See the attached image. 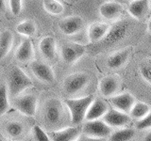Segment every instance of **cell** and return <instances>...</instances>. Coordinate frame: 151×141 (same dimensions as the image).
<instances>
[{"label": "cell", "instance_id": "cell-33", "mask_svg": "<svg viewBox=\"0 0 151 141\" xmlns=\"http://www.w3.org/2000/svg\"><path fill=\"white\" fill-rule=\"evenodd\" d=\"M78 141H106L105 138H94V137H89V136H86V137L83 138H78Z\"/></svg>", "mask_w": 151, "mask_h": 141}, {"label": "cell", "instance_id": "cell-35", "mask_svg": "<svg viewBox=\"0 0 151 141\" xmlns=\"http://www.w3.org/2000/svg\"><path fill=\"white\" fill-rule=\"evenodd\" d=\"M144 141H151V131L148 132V133L145 135V138H144Z\"/></svg>", "mask_w": 151, "mask_h": 141}, {"label": "cell", "instance_id": "cell-18", "mask_svg": "<svg viewBox=\"0 0 151 141\" xmlns=\"http://www.w3.org/2000/svg\"><path fill=\"white\" fill-rule=\"evenodd\" d=\"M15 58L19 62L27 63L34 58V49L32 41L29 39L24 40L15 52Z\"/></svg>", "mask_w": 151, "mask_h": 141}, {"label": "cell", "instance_id": "cell-34", "mask_svg": "<svg viewBox=\"0 0 151 141\" xmlns=\"http://www.w3.org/2000/svg\"><path fill=\"white\" fill-rule=\"evenodd\" d=\"M6 11V2L5 0H0V12Z\"/></svg>", "mask_w": 151, "mask_h": 141}, {"label": "cell", "instance_id": "cell-21", "mask_svg": "<svg viewBox=\"0 0 151 141\" xmlns=\"http://www.w3.org/2000/svg\"><path fill=\"white\" fill-rule=\"evenodd\" d=\"M110 25H108L106 23H93L90 26L88 29V38L90 42L92 43H96V42L100 41L104 36L106 35Z\"/></svg>", "mask_w": 151, "mask_h": 141}, {"label": "cell", "instance_id": "cell-6", "mask_svg": "<svg viewBox=\"0 0 151 141\" xmlns=\"http://www.w3.org/2000/svg\"><path fill=\"white\" fill-rule=\"evenodd\" d=\"M82 133L89 137L106 138L112 133L111 126L99 120H87L82 127Z\"/></svg>", "mask_w": 151, "mask_h": 141}, {"label": "cell", "instance_id": "cell-7", "mask_svg": "<svg viewBox=\"0 0 151 141\" xmlns=\"http://www.w3.org/2000/svg\"><path fill=\"white\" fill-rule=\"evenodd\" d=\"M86 53V47L76 42H67L60 47V56L67 65H73Z\"/></svg>", "mask_w": 151, "mask_h": 141}, {"label": "cell", "instance_id": "cell-28", "mask_svg": "<svg viewBox=\"0 0 151 141\" xmlns=\"http://www.w3.org/2000/svg\"><path fill=\"white\" fill-rule=\"evenodd\" d=\"M9 92L7 85L0 86V117L5 115L9 109Z\"/></svg>", "mask_w": 151, "mask_h": 141}, {"label": "cell", "instance_id": "cell-31", "mask_svg": "<svg viewBox=\"0 0 151 141\" xmlns=\"http://www.w3.org/2000/svg\"><path fill=\"white\" fill-rule=\"evenodd\" d=\"M136 128L139 129V130L151 128V110L149 111L148 114L144 118V119H142L140 120H137Z\"/></svg>", "mask_w": 151, "mask_h": 141}, {"label": "cell", "instance_id": "cell-13", "mask_svg": "<svg viewBox=\"0 0 151 141\" xmlns=\"http://www.w3.org/2000/svg\"><path fill=\"white\" fill-rule=\"evenodd\" d=\"M120 88V81L114 75L103 77L99 83V90L103 97L111 98L115 95Z\"/></svg>", "mask_w": 151, "mask_h": 141}, {"label": "cell", "instance_id": "cell-25", "mask_svg": "<svg viewBox=\"0 0 151 141\" xmlns=\"http://www.w3.org/2000/svg\"><path fill=\"white\" fill-rule=\"evenodd\" d=\"M136 131L133 128H124L117 130L110 135L109 141H130L135 135Z\"/></svg>", "mask_w": 151, "mask_h": 141}, {"label": "cell", "instance_id": "cell-8", "mask_svg": "<svg viewBox=\"0 0 151 141\" xmlns=\"http://www.w3.org/2000/svg\"><path fill=\"white\" fill-rule=\"evenodd\" d=\"M38 99L33 94H26L23 96H17L13 100V106L27 117H33L36 114Z\"/></svg>", "mask_w": 151, "mask_h": 141}, {"label": "cell", "instance_id": "cell-36", "mask_svg": "<svg viewBox=\"0 0 151 141\" xmlns=\"http://www.w3.org/2000/svg\"><path fill=\"white\" fill-rule=\"evenodd\" d=\"M147 30H148V33L151 35V19H150L148 24H147Z\"/></svg>", "mask_w": 151, "mask_h": 141}, {"label": "cell", "instance_id": "cell-10", "mask_svg": "<svg viewBox=\"0 0 151 141\" xmlns=\"http://www.w3.org/2000/svg\"><path fill=\"white\" fill-rule=\"evenodd\" d=\"M30 69L33 74L40 81L46 84H51L55 82V73L52 68L47 63L39 60H34L31 62Z\"/></svg>", "mask_w": 151, "mask_h": 141}, {"label": "cell", "instance_id": "cell-2", "mask_svg": "<svg viewBox=\"0 0 151 141\" xmlns=\"http://www.w3.org/2000/svg\"><path fill=\"white\" fill-rule=\"evenodd\" d=\"M93 95H88L82 98H69L65 99L64 103L68 108L71 121L75 125H78L85 120V116L89 106L93 101Z\"/></svg>", "mask_w": 151, "mask_h": 141}, {"label": "cell", "instance_id": "cell-14", "mask_svg": "<svg viewBox=\"0 0 151 141\" xmlns=\"http://www.w3.org/2000/svg\"><path fill=\"white\" fill-rule=\"evenodd\" d=\"M130 120L129 114L123 113L116 109L108 110L103 116V121L111 127H123L127 125Z\"/></svg>", "mask_w": 151, "mask_h": 141}, {"label": "cell", "instance_id": "cell-17", "mask_svg": "<svg viewBox=\"0 0 151 141\" xmlns=\"http://www.w3.org/2000/svg\"><path fill=\"white\" fill-rule=\"evenodd\" d=\"M123 12V6L116 1H108L103 3L99 8L100 15L106 20H114Z\"/></svg>", "mask_w": 151, "mask_h": 141}, {"label": "cell", "instance_id": "cell-32", "mask_svg": "<svg viewBox=\"0 0 151 141\" xmlns=\"http://www.w3.org/2000/svg\"><path fill=\"white\" fill-rule=\"evenodd\" d=\"M9 9H11L12 15H19L22 11V0H9Z\"/></svg>", "mask_w": 151, "mask_h": 141}, {"label": "cell", "instance_id": "cell-5", "mask_svg": "<svg viewBox=\"0 0 151 141\" xmlns=\"http://www.w3.org/2000/svg\"><path fill=\"white\" fill-rule=\"evenodd\" d=\"M44 114L47 123L52 126H57L60 123L64 116L63 103L57 97L47 99L45 103Z\"/></svg>", "mask_w": 151, "mask_h": 141}, {"label": "cell", "instance_id": "cell-24", "mask_svg": "<svg viewBox=\"0 0 151 141\" xmlns=\"http://www.w3.org/2000/svg\"><path fill=\"white\" fill-rule=\"evenodd\" d=\"M15 30L18 34L29 38L36 34L37 27H36L35 23L33 21L26 20V21L21 22L20 24H18L15 27Z\"/></svg>", "mask_w": 151, "mask_h": 141}, {"label": "cell", "instance_id": "cell-19", "mask_svg": "<svg viewBox=\"0 0 151 141\" xmlns=\"http://www.w3.org/2000/svg\"><path fill=\"white\" fill-rule=\"evenodd\" d=\"M131 49V47H127V48L119 50L115 52L114 54L111 55L107 59V66L110 69L113 70L123 67L129 58Z\"/></svg>", "mask_w": 151, "mask_h": 141}, {"label": "cell", "instance_id": "cell-9", "mask_svg": "<svg viewBox=\"0 0 151 141\" xmlns=\"http://www.w3.org/2000/svg\"><path fill=\"white\" fill-rule=\"evenodd\" d=\"M83 26H84L83 19L78 15L66 17L63 19V20H60L58 24V27L60 31L63 34L67 36H72L80 32L82 30Z\"/></svg>", "mask_w": 151, "mask_h": 141}, {"label": "cell", "instance_id": "cell-11", "mask_svg": "<svg viewBox=\"0 0 151 141\" xmlns=\"http://www.w3.org/2000/svg\"><path fill=\"white\" fill-rule=\"evenodd\" d=\"M135 102V98L129 92L111 97V103L114 107V109L126 113V114H129Z\"/></svg>", "mask_w": 151, "mask_h": 141}, {"label": "cell", "instance_id": "cell-1", "mask_svg": "<svg viewBox=\"0 0 151 141\" xmlns=\"http://www.w3.org/2000/svg\"><path fill=\"white\" fill-rule=\"evenodd\" d=\"M7 87L9 97L16 98L26 89L33 87V82L21 68L13 66L9 72Z\"/></svg>", "mask_w": 151, "mask_h": 141}, {"label": "cell", "instance_id": "cell-26", "mask_svg": "<svg viewBox=\"0 0 151 141\" xmlns=\"http://www.w3.org/2000/svg\"><path fill=\"white\" fill-rule=\"evenodd\" d=\"M5 132L12 138H17L24 133V125L18 121H9L5 126Z\"/></svg>", "mask_w": 151, "mask_h": 141}, {"label": "cell", "instance_id": "cell-20", "mask_svg": "<svg viewBox=\"0 0 151 141\" xmlns=\"http://www.w3.org/2000/svg\"><path fill=\"white\" fill-rule=\"evenodd\" d=\"M149 9V0H131L127 11L133 18L141 20L146 15Z\"/></svg>", "mask_w": 151, "mask_h": 141}, {"label": "cell", "instance_id": "cell-30", "mask_svg": "<svg viewBox=\"0 0 151 141\" xmlns=\"http://www.w3.org/2000/svg\"><path fill=\"white\" fill-rule=\"evenodd\" d=\"M33 135L36 141H51L49 136L45 134L39 125H35L33 127Z\"/></svg>", "mask_w": 151, "mask_h": 141}, {"label": "cell", "instance_id": "cell-4", "mask_svg": "<svg viewBox=\"0 0 151 141\" xmlns=\"http://www.w3.org/2000/svg\"><path fill=\"white\" fill-rule=\"evenodd\" d=\"M90 83V76L85 73H76L68 75L63 81V91L69 97L81 92Z\"/></svg>", "mask_w": 151, "mask_h": 141}, {"label": "cell", "instance_id": "cell-3", "mask_svg": "<svg viewBox=\"0 0 151 141\" xmlns=\"http://www.w3.org/2000/svg\"><path fill=\"white\" fill-rule=\"evenodd\" d=\"M129 24L127 20L118 21L113 26H110L103 39L94 44L96 45L98 49H104L114 45L124 39L127 33V30H129Z\"/></svg>", "mask_w": 151, "mask_h": 141}, {"label": "cell", "instance_id": "cell-15", "mask_svg": "<svg viewBox=\"0 0 151 141\" xmlns=\"http://www.w3.org/2000/svg\"><path fill=\"white\" fill-rule=\"evenodd\" d=\"M39 50L45 59L48 61L54 60L57 55V42L55 38L51 36L42 38L39 42Z\"/></svg>", "mask_w": 151, "mask_h": 141}, {"label": "cell", "instance_id": "cell-37", "mask_svg": "<svg viewBox=\"0 0 151 141\" xmlns=\"http://www.w3.org/2000/svg\"><path fill=\"white\" fill-rule=\"evenodd\" d=\"M149 7H150V9H151V0H149Z\"/></svg>", "mask_w": 151, "mask_h": 141}, {"label": "cell", "instance_id": "cell-22", "mask_svg": "<svg viewBox=\"0 0 151 141\" xmlns=\"http://www.w3.org/2000/svg\"><path fill=\"white\" fill-rule=\"evenodd\" d=\"M13 44V34L11 30L6 29L0 33V61L9 53Z\"/></svg>", "mask_w": 151, "mask_h": 141}, {"label": "cell", "instance_id": "cell-27", "mask_svg": "<svg viewBox=\"0 0 151 141\" xmlns=\"http://www.w3.org/2000/svg\"><path fill=\"white\" fill-rule=\"evenodd\" d=\"M42 6L47 12L53 15H60L64 11L63 6L58 0H42Z\"/></svg>", "mask_w": 151, "mask_h": 141}, {"label": "cell", "instance_id": "cell-16", "mask_svg": "<svg viewBox=\"0 0 151 141\" xmlns=\"http://www.w3.org/2000/svg\"><path fill=\"white\" fill-rule=\"evenodd\" d=\"M109 108L107 103L102 99H93V103L87 110L86 116H85V120H99L106 114Z\"/></svg>", "mask_w": 151, "mask_h": 141}, {"label": "cell", "instance_id": "cell-12", "mask_svg": "<svg viewBox=\"0 0 151 141\" xmlns=\"http://www.w3.org/2000/svg\"><path fill=\"white\" fill-rule=\"evenodd\" d=\"M82 133V128L78 126L67 127L50 134L51 141H78Z\"/></svg>", "mask_w": 151, "mask_h": 141}, {"label": "cell", "instance_id": "cell-29", "mask_svg": "<svg viewBox=\"0 0 151 141\" xmlns=\"http://www.w3.org/2000/svg\"><path fill=\"white\" fill-rule=\"evenodd\" d=\"M139 70L143 79L149 85H151V58L142 60L139 66Z\"/></svg>", "mask_w": 151, "mask_h": 141}, {"label": "cell", "instance_id": "cell-23", "mask_svg": "<svg viewBox=\"0 0 151 141\" xmlns=\"http://www.w3.org/2000/svg\"><path fill=\"white\" fill-rule=\"evenodd\" d=\"M151 110L150 106L147 103H143V102H135L133 106L131 107L129 111V117L132 119L140 120L148 114L149 111Z\"/></svg>", "mask_w": 151, "mask_h": 141}]
</instances>
